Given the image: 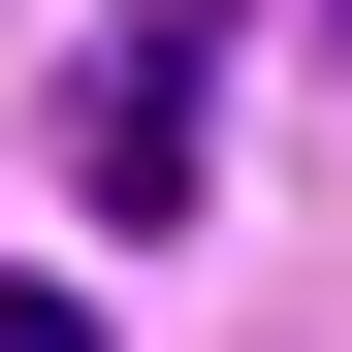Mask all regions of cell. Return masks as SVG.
<instances>
[{
	"label": "cell",
	"instance_id": "1",
	"mask_svg": "<svg viewBox=\"0 0 352 352\" xmlns=\"http://www.w3.org/2000/svg\"><path fill=\"white\" fill-rule=\"evenodd\" d=\"M192 129H224V0H160V32L65 65V192L96 224H192Z\"/></svg>",
	"mask_w": 352,
	"mask_h": 352
},
{
	"label": "cell",
	"instance_id": "2",
	"mask_svg": "<svg viewBox=\"0 0 352 352\" xmlns=\"http://www.w3.org/2000/svg\"><path fill=\"white\" fill-rule=\"evenodd\" d=\"M0 352H96V320H65V288H0Z\"/></svg>",
	"mask_w": 352,
	"mask_h": 352
}]
</instances>
